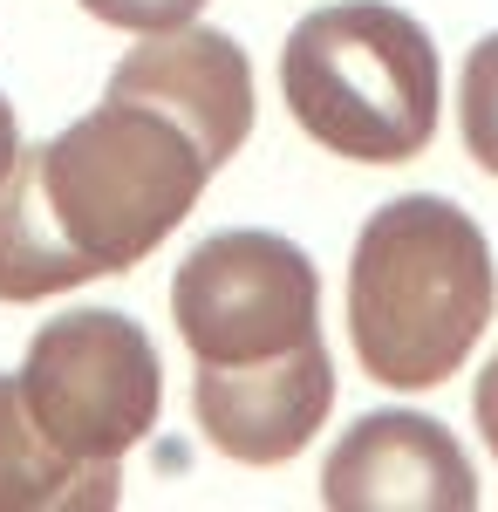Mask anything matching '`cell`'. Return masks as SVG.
I'll use <instances>...</instances> for the list:
<instances>
[{
    "mask_svg": "<svg viewBox=\"0 0 498 512\" xmlns=\"http://www.w3.org/2000/svg\"><path fill=\"white\" fill-rule=\"evenodd\" d=\"M498 308L492 246L478 219L437 192L369 212L348 267V342L369 383L430 390L458 376Z\"/></svg>",
    "mask_w": 498,
    "mask_h": 512,
    "instance_id": "cell-1",
    "label": "cell"
},
{
    "mask_svg": "<svg viewBox=\"0 0 498 512\" xmlns=\"http://www.w3.org/2000/svg\"><path fill=\"white\" fill-rule=\"evenodd\" d=\"M21 158H28L55 239L76 253L89 280L123 274L144 253H157L212 178L192 137L164 110L130 103V96H103L89 117H76Z\"/></svg>",
    "mask_w": 498,
    "mask_h": 512,
    "instance_id": "cell-2",
    "label": "cell"
},
{
    "mask_svg": "<svg viewBox=\"0 0 498 512\" xmlns=\"http://www.w3.org/2000/svg\"><path fill=\"white\" fill-rule=\"evenodd\" d=\"M280 96L321 151L348 164H410L437 137V48L389 0L314 7L280 48Z\"/></svg>",
    "mask_w": 498,
    "mask_h": 512,
    "instance_id": "cell-3",
    "label": "cell"
},
{
    "mask_svg": "<svg viewBox=\"0 0 498 512\" xmlns=\"http://www.w3.org/2000/svg\"><path fill=\"white\" fill-rule=\"evenodd\" d=\"M14 390L55 451H69L76 465H123V451L157 431L164 369L130 315L76 308L28 342Z\"/></svg>",
    "mask_w": 498,
    "mask_h": 512,
    "instance_id": "cell-4",
    "label": "cell"
},
{
    "mask_svg": "<svg viewBox=\"0 0 498 512\" xmlns=\"http://www.w3.org/2000/svg\"><path fill=\"white\" fill-rule=\"evenodd\" d=\"M171 321L192 362H267L321 335V274L280 233H212L171 280Z\"/></svg>",
    "mask_w": 498,
    "mask_h": 512,
    "instance_id": "cell-5",
    "label": "cell"
},
{
    "mask_svg": "<svg viewBox=\"0 0 498 512\" xmlns=\"http://www.w3.org/2000/svg\"><path fill=\"white\" fill-rule=\"evenodd\" d=\"M192 410H198V431L212 437V451H226L232 465H287L294 451L314 444V431L335 410L328 342L314 335L301 349L239 362V369L198 362Z\"/></svg>",
    "mask_w": 498,
    "mask_h": 512,
    "instance_id": "cell-6",
    "label": "cell"
},
{
    "mask_svg": "<svg viewBox=\"0 0 498 512\" xmlns=\"http://www.w3.org/2000/svg\"><path fill=\"white\" fill-rule=\"evenodd\" d=\"M103 96H130V103H151L192 137L205 164L239 158V144L253 137V62L246 48L219 28H157L144 35L123 62Z\"/></svg>",
    "mask_w": 498,
    "mask_h": 512,
    "instance_id": "cell-7",
    "label": "cell"
},
{
    "mask_svg": "<svg viewBox=\"0 0 498 512\" xmlns=\"http://www.w3.org/2000/svg\"><path fill=\"white\" fill-rule=\"evenodd\" d=\"M321 506L335 512H471L478 472L458 437L417 410H369L321 465Z\"/></svg>",
    "mask_w": 498,
    "mask_h": 512,
    "instance_id": "cell-8",
    "label": "cell"
},
{
    "mask_svg": "<svg viewBox=\"0 0 498 512\" xmlns=\"http://www.w3.org/2000/svg\"><path fill=\"white\" fill-rule=\"evenodd\" d=\"M116 465H76L35 431L14 376H0V512H103L116 506Z\"/></svg>",
    "mask_w": 498,
    "mask_h": 512,
    "instance_id": "cell-9",
    "label": "cell"
},
{
    "mask_svg": "<svg viewBox=\"0 0 498 512\" xmlns=\"http://www.w3.org/2000/svg\"><path fill=\"white\" fill-rule=\"evenodd\" d=\"M82 280L89 274L76 267V253L55 239L48 212H41L28 158H14L0 178V301H48V294H69Z\"/></svg>",
    "mask_w": 498,
    "mask_h": 512,
    "instance_id": "cell-10",
    "label": "cell"
},
{
    "mask_svg": "<svg viewBox=\"0 0 498 512\" xmlns=\"http://www.w3.org/2000/svg\"><path fill=\"white\" fill-rule=\"evenodd\" d=\"M458 123H464V151L498 178V35H485L471 55H464Z\"/></svg>",
    "mask_w": 498,
    "mask_h": 512,
    "instance_id": "cell-11",
    "label": "cell"
},
{
    "mask_svg": "<svg viewBox=\"0 0 498 512\" xmlns=\"http://www.w3.org/2000/svg\"><path fill=\"white\" fill-rule=\"evenodd\" d=\"M96 21H110V28H130V35H157V28H185L198 21V7L205 0H82Z\"/></svg>",
    "mask_w": 498,
    "mask_h": 512,
    "instance_id": "cell-12",
    "label": "cell"
},
{
    "mask_svg": "<svg viewBox=\"0 0 498 512\" xmlns=\"http://www.w3.org/2000/svg\"><path fill=\"white\" fill-rule=\"evenodd\" d=\"M471 410H478V431H485V444H492V458H498V355L485 362V376L471 390Z\"/></svg>",
    "mask_w": 498,
    "mask_h": 512,
    "instance_id": "cell-13",
    "label": "cell"
},
{
    "mask_svg": "<svg viewBox=\"0 0 498 512\" xmlns=\"http://www.w3.org/2000/svg\"><path fill=\"white\" fill-rule=\"evenodd\" d=\"M21 158V123H14V103L0 96V178H7V164Z\"/></svg>",
    "mask_w": 498,
    "mask_h": 512,
    "instance_id": "cell-14",
    "label": "cell"
}]
</instances>
